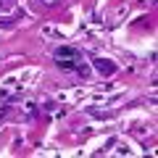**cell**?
I'll use <instances>...</instances> for the list:
<instances>
[{
	"instance_id": "2",
	"label": "cell",
	"mask_w": 158,
	"mask_h": 158,
	"mask_svg": "<svg viewBox=\"0 0 158 158\" xmlns=\"http://www.w3.org/2000/svg\"><path fill=\"white\" fill-rule=\"evenodd\" d=\"M95 66H98V71H100V74H113V71H116V63L103 61V58H98V61H95Z\"/></svg>"
},
{
	"instance_id": "4",
	"label": "cell",
	"mask_w": 158,
	"mask_h": 158,
	"mask_svg": "<svg viewBox=\"0 0 158 158\" xmlns=\"http://www.w3.org/2000/svg\"><path fill=\"white\" fill-rule=\"evenodd\" d=\"M13 6V0H0V11H6V8Z\"/></svg>"
},
{
	"instance_id": "1",
	"label": "cell",
	"mask_w": 158,
	"mask_h": 158,
	"mask_svg": "<svg viewBox=\"0 0 158 158\" xmlns=\"http://www.w3.org/2000/svg\"><path fill=\"white\" fill-rule=\"evenodd\" d=\"M53 56H56V63L61 69H66V71H77L79 77H87V74H90V66L85 63V56H82L77 48H66L63 45V48H58Z\"/></svg>"
},
{
	"instance_id": "3",
	"label": "cell",
	"mask_w": 158,
	"mask_h": 158,
	"mask_svg": "<svg viewBox=\"0 0 158 158\" xmlns=\"http://www.w3.org/2000/svg\"><path fill=\"white\" fill-rule=\"evenodd\" d=\"M34 6H45V8H53V6H58L61 0H32Z\"/></svg>"
}]
</instances>
